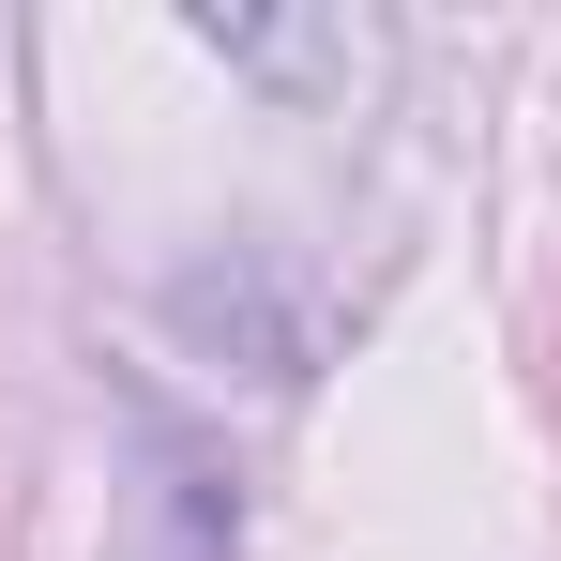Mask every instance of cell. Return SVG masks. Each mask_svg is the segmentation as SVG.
Listing matches in <instances>:
<instances>
[{"label": "cell", "instance_id": "1", "mask_svg": "<svg viewBox=\"0 0 561 561\" xmlns=\"http://www.w3.org/2000/svg\"><path fill=\"white\" fill-rule=\"evenodd\" d=\"M152 501H168V561H228V547H243L228 470L197 456V440H168V425H152Z\"/></svg>", "mask_w": 561, "mask_h": 561}]
</instances>
